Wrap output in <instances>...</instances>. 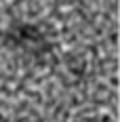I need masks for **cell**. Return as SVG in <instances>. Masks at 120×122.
<instances>
[{
  "label": "cell",
  "mask_w": 120,
  "mask_h": 122,
  "mask_svg": "<svg viewBox=\"0 0 120 122\" xmlns=\"http://www.w3.org/2000/svg\"><path fill=\"white\" fill-rule=\"evenodd\" d=\"M4 42L6 46L17 51H23L25 55H32V57H44L51 44H48V38L44 36V32L32 23H23V21H13L4 34Z\"/></svg>",
  "instance_id": "obj_1"
},
{
  "label": "cell",
  "mask_w": 120,
  "mask_h": 122,
  "mask_svg": "<svg viewBox=\"0 0 120 122\" xmlns=\"http://www.w3.org/2000/svg\"><path fill=\"white\" fill-rule=\"evenodd\" d=\"M0 122H4V120H2V118H0Z\"/></svg>",
  "instance_id": "obj_2"
}]
</instances>
